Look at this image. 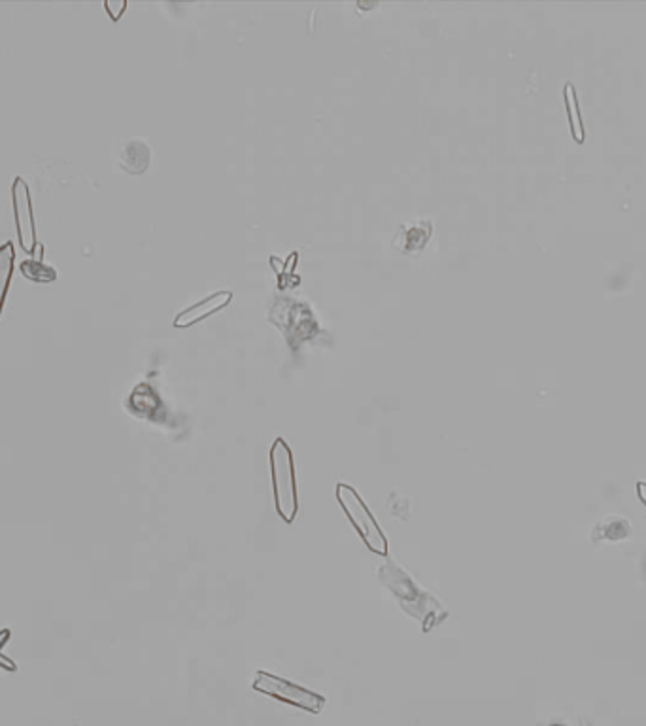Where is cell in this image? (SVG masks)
Returning a JSON list of instances; mask_svg holds the SVG:
<instances>
[{"label":"cell","mask_w":646,"mask_h":726,"mask_svg":"<svg viewBox=\"0 0 646 726\" xmlns=\"http://www.w3.org/2000/svg\"><path fill=\"white\" fill-rule=\"evenodd\" d=\"M380 577L382 582H385V587L397 596L401 607L424 624V630H429V626L433 628V624L440 622L442 617H447V611H442L433 597L416 587L410 577L395 564L390 562L385 567H382Z\"/></svg>","instance_id":"6da1fadb"},{"label":"cell","mask_w":646,"mask_h":726,"mask_svg":"<svg viewBox=\"0 0 646 726\" xmlns=\"http://www.w3.org/2000/svg\"><path fill=\"white\" fill-rule=\"evenodd\" d=\"M270 477L275 505L284 522L292 524L299 512V496L295 480V460L285 439L278 437L270 447Z\"/></svg>","instance_id":"7a4b0ae2"},{"label":"cell","mask_w":646,"mask_h":726,"mask_svg":"<svg viewBox=\"0 0 646 726\" xmlns=\"http://www.w3.org/2000/svg\"><path fill=\"white\" fill-rule=\"evenodd\" d=\"M337 500L342 507V511L346 512L348 520L359 534V537L363 539V543L367 549H370L378 557H387V539L384 532L380 530V526L377 519L372 517L370 509L365 505L362 500V496L357 494L355 488H352L346 482L337 484Z\"/></svg>","instance_id":"3957f363"},{"label":"cell","mask_w":646,"mask_h":726,"mask_svg":"<svg viewBox=\"0 0 646 726\" xmlns=\"http://www.w3.org/2000/svg\"><path fill=\"white\" fill-rule=\"evenodd\" d=\"M253 691L261 692L265 696H270V699L280 700L284 704H290L295 706L303 711H308V714L318 715L323 711L325 707V699L318 692H312L305 687L295 685V683L287 681L284 677H276L272 674L267 672H260L255 675L253 683H252Z\"/></svg>","instance_id":"277c9868"},{"label":"cell","mask_w":646,"mask_h":726,"mask_svg":"<svg viewBox=\"0 0 646 726\" xmlns=\"http://www.w3.org/2000/svg\"><path fill=\"white\" fill-rule=\"evenodd\" d=\"M12 203H13V216H16V223H18V237L21 242V248L35 258L40 245L36 240V230H35L31 190H28L27 182L21 176H16V180H13L12 183Z\"/></svg>","instance_id":"5b68a950"},{"label":"cell","mask_w":646,"mask_h":726,"mask_svg":"<svg viewBox=\"0 0 646 726\" xmlns=\"http://www.w3.org/2000/svg\"><path fill=\"white\" fill-rule=\"evenodd\" d=\"M229 299H231V292L214 293V295H210L208 299H205V301H200V303L190 307L188 310L180 312V315H178L176 320H175V325L183 327V325H190V324H193V322H197V320H200V318H205V316L212 315V312H214L215 308H220V307H223L225 303H229Z\"/></svg>","instance_id":"8992f818"},{"label":"cell","mask_w":646,"mask_h":726,"mask_svg":"<svg viewBox=\"0 0 646 726\" xmlns=\"http://www.w3.org/2000/svg\"><path fill=\"white\" fill-rule=\"evenodd\" d=\"M13 263H16V250H13V242L6 240L4 245L0 246V315H3V305L10 288Z\"/></svg>","instance_id":"52a82bcc"},{"label":"cell","mask_w":646,"mask_h":726,"mask_svg":"<svg viewBox=\"0 0 646 726\" xmlns=\"http://www.w3.org/2000/svg\"><path fill=\"white\" fill-rule=\"evenodd\" d=\"M21 273L35 282H53L57 273L53 267L44 265L42 260H27L21 263Z\"/></svg>","instance_id":"ba28073f"},{"label":"cell","mask_w":646,"mask_h":726,"mask_svg":"<svg viewBox=\"0 0 646 726\" xmlns=\"http://www.w3.org/2000/svg\"><path fill=\"white\" fill-rule=\"evenodd\" d=\"M567 101H569V106H571V118H572V123L577 125V138L579 140H582V129H580V118H579V112H577V103H574V93H572V90H571V85H567Z\"/></svg>","instance_id":"9c48e42d"},{"label":"cell","mask_w":646,"mask_h":726,"mask_svg":"<svg viewBox=\"0 0 646 726\" xmlns=\"http://www.w3.org/2000/svg\"><path fill=\"white\" fill-rule=\"evenodd\" d=\"M105 8H106V12H108V16L113 20V21H118L120 18H121V13H123V10L127 8V3H105Z\"/></svg>","instance_id":"30bf717a"},{"label":"cell","mask_w":646,"mask_h":726,"mask_svg":"<svg viewBox=\"0 0 646 726\" xmlns=\"http://www.w3.org/2000/svg\"><path fill=\"white\" fill-rule=\"evenodd\" d=\"M637 496L641 497V502L646 505V482L644 480L637 482Z\"/></svg>","instance_id":"8fae6325"}]
</instances>
